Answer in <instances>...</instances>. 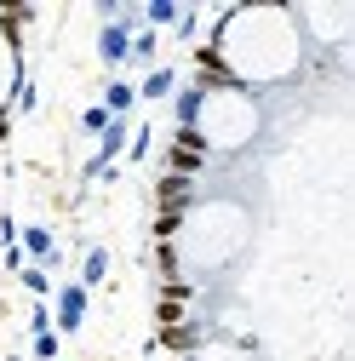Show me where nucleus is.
<instances>
[{"label": "nucleus", "instance_id": "obj_1", "mask_svg": "<svg viewBox=\"0 0 355 361\" xmlns=\"http://www.w3.org/2000/svg\"><path fill=\"white\" fill-rule=\"evenodd\" d=\"M80 315H86V287H63V293H58V322L75 333V327H80Z\"/></svg>", "mask_w": 355, "mask_h": 361}, {"label": "nucleus", "instance_id": "obj_2", "mask_svg": "<svg viewBox=\"0 0 355 361\" xmlns=\"http://www.w3.org/2000/svg\"><path fill=\"white\" fill-rule=\"evenodd\" d=\"M184 201H189V178H161V212H178L184 218Z\"/></svg>", "mask_w": 355, "mask_h": 361}, {"label": "nucleus", "instance_id": "obj_3", "mask_svg": "<svg viewBox=\"0 0 355 361\" xmlns=\"http://www.w3.org/2000/svg\"><path fill=\"white\" fill-rule=\"evenodd\" d=\"M195 338H201V333H195L189 322H178V327H161V344H166V350H195Z\"/></svg>", "mask_w": 355, "mask_h": 361}, {"label": "nucleus", "instance_id": "obj_4", "mask_svg": "<svg viewBox=\"0 0 355 361\" xmlns=\"http://www.w3.org/2000/svg\"><path fill=\"white\" fill-rule=\"evenodd\" d=\"M98 52H104V63H120V58H126V29H115V23H109V29H104V47H98Z\"/></svg>", "mask_w": 355, "mask_h": 361}, {"label": "nucleus", "instance_id": "obj_5", "mask_svg": "<svg viewBox=\"0 0 355 361\" xmlns=\"http://www.w3.org/2000/svg\"><path fill=\"white\" fill-rule=\"evenodd\" d=\"M109 276V252L104 247H92V252H86V269H80V281H104Z\"/></svg>", "mask_w": 355, "mask_h": 361}, {"label": "nucleus", "instance_id": "obj_6", "mask_svg": "<svg viewBox=\"0 0 355 361\" xmlns=\"http://www.w3.org/2000/svg\"><path fill=\"white\" fill-rule=\"evenodd\" d=\"M132 98H138V92H132L126 80H115V86H109V104H104V109H109V115H126V109H132Z\"/></svg>", "mask_w": 355, "mask_h": 361}, {"label": "nucleus", "instance_id": "obj_7", "mask_svg": "<svg viewBox=\"0 0 355 361\" xmlns=\"http://www.w3.org/2000/svg\"><path fill=\"white\" fill-rule=\"evenodd\" d=\"M138 92H144V98H166V92H172V69H155V75L138 86Z\"/></svg>", "mask_w": 355, "mask_h": 361}, {"label": "nucleus", "instance_id": "obj_8", "mask_svg": "<svg viewBox=\"0 0 355 361\" xmlns=\"http://www.w3.org/2000/svg\"><path fill=\"white\" fill-rule=\"evenodd\" d=\"M201 104H206V92H201V86H195V92H184V98H178V115H184V126H195Z\"/></svg>", "mask_w": 355, "mask_h": 361}, {"label": "nucleus", "instance_id": "obj_9", "mask_svg": "<svg viewBox=\"0 0 355 361\" xmlns=\"http://www.w3.org/2000/svg\"><path fill=\"white\" fill-rule=\"evenodd\" d=\"M23 247H29L35 258H46V252H52V235H46V230H23Z\"/></svg>", "mask_w": 355, "mask_h": 361}, {"label": "nucleus", "instance_id": "obj_10", "mask_svg": "<svg viewBox=\"0 0 355 361\" xmlns=\"http://www.w3.org/2000/svg\"><path fill=\"white\" fill-rule=\"evenodd\" d=\"M35 355L52 361V355H58V338H52V333H35Z\"/></svg>", "mask_w": 355, "mask_h": 361}, {"label": "nucleus", "instance_id": "obj_11", "mask_svg": "<svg viewBox=\"0 0 355 361\" xmlns=\"http://www.w3.org/2000/svg\"><path fill=\"white\" fill-rule=\"evenodd\" d=\"M80 121H86V132H104V126H109V109H86Z\"/></svg>", "mask_w": 355, "mask_h": 361}, {"label": "nucleus", "instance_id": "obj_12", "mask_svg": "<svg viewBox=\"0 0 355 361\" xmlns=\"http://www.w3.org/2000/svg\"><path fill=\"white\" fill-rule=\"evenodd\" d=\"M172 18H178V12L166 6V0H155V6H149V23H172Z\"/></svg>", "mask_w": 355, "mask_h": 361}, {"label": "nucleus", "instance_id": "obj_13", "mask_svg": "<svg viewBox=\"0 0 355 361\" xmlns=\"http://www.w3.org/2000/svg\"><path fill=\"white\" fill-rule=\"evenodd\" d=\"M0 138H6V115H0Z\"/></svg>", "mask_w": 355, "mask_h": 361}]
</instances>
